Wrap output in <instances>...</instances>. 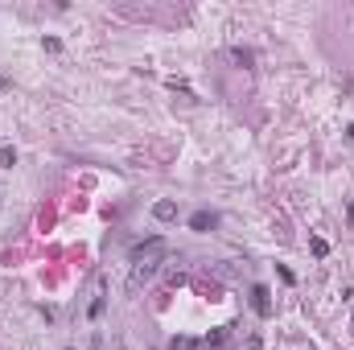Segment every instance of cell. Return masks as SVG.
<instances>
[{"mask_svg":"<svg viewBox=\"0 0 354 350\" xmlns=\"http://www.w3.org/2000/svg\"><path fill=\"white\" fill-rule=\"evenodd\" d=\"M173 214H177L173 202H161V206H157V218H173Z\"/></svg>","mask_w":354,"mask_h":350,"instance_id":"obj_2","label":"cell"},{"mask_svg":"<svg viewBox=\"0 0 354 350\" xmlns=\"http://www.w3.org/2000/svg\"><path fill=\"white\" fill-rule=\"evenodd\" d=\"M165 255V239H148V247L136 251V280H144V276H153V268L157 260Z\"/></svg>","mask_w":354,"mask_h":350,"instance_id":"obj_1","label":"cell"}]
</instances>
